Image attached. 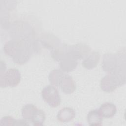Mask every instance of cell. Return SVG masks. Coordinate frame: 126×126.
Listing matches in <instances>:
<instances>
[{
	"label": "cell",
	"mask_w": 126,
	"mask_h": 126,
	"mask_svg": "<svg viewBox=\"0 0 126 126\" xmlns=\"http://www.w3.org/2000/svg\"><path fill=\"white\" fill-rule=\"evenodd\" d=\"M4 53L10 57L15 63L22 65L28 62L35 52L33 42L23 39H13L5 42Z\"/></svg>",
	"instance_id": "1"
},
{
	"label": "cell",
	"mask_w": 126,
	"mask_h": 126,
	"mask_svg": "<svg viewBox=\"0 0 126 126\" xmlns=\"http://www.w3.org/2000/svg\"><path fill=\"white\" fill-rule=\"evenodd\" d=\"M126 64L125 52L113 53H106L103 56L101 63L102 69L107 73H112L121 65Z\"/></svg>",
	"instance_id": "2"
},
{
	"label": "cell",
	"mask_w": 126,
	"mask_h": 126,
	"mask_svg": "<svg viewBox=\"0 0 126 126\" xmlns=\"http://www.w3.org/2000/svg\"><path fill=\"white\" fill-rule=\"evenodd\" d=\"M43 100L50 107H58L61 102V99L58 89L53 85L45 86L41 91Z\"/></svg>",
	"instance_id": "3"
},
{
	"label": "cell",
	"mask_w": 126,
	"mask_h": 126,
	"mask_svg": "<svg viewBox=\"0 0 126 126\" xmlns=\"http://www.w3.org/2000/svg\"><path fill=\"white\" fill-rule=\"evenodd\" d=\"M21 79V73L16 68L8 69L4 74L0 75V86L2 88L15 87L18 85Z\"/></svg>",
	"instance_id": "4"
},
{
	"label": "cell",
	"mask_w": 126,
	"mask_h": 126,
	"mask_svg": "<svg viewBox=\"0 0 126 126\" xmlns=\"http://www.w3.org/2000/svg\"><path fill=\"white\" fill-rule=\"evenodd\" d=\"M120 86H121L119 80L113 73H108L100 80V88L106 93H112Z\"/></svg>",
	"instance_id": "5"
},
{
	"label": "cell",
	"mask_w": 126,
	"mask_h": 126,
	"mask_svg": "<svg viewBox=\"0 0 126 126\" xmlns=\"http://www.w3.org/2000/svg\"><path fill=\"white\" fill-rule=\"evenodd\" d=\"M90 47L85 43H77L69 46L68 53L76 60L84 59L90 53Z\"/></svg>",
	"instance_id": "6"
},
{
	"label": "cell",
	"mask_w": 126,
	"mask_h": 126,
	"mask_svg": "<svg viewBox=\"0 0 126 126\" xmlns=\"http://www.w3.org/2000/svg\"><path fill=\"white\" fill-rule=\"evenodd\" d=\"M38 41L43 47L51 51L58 47L62 43L58 38L49 33L42 34Z\"/></svg>",
	"instance_id": "7"
},
{
	"label": "cell",
	"mask_w": 126,
	"mask_h": 126,
	"mask_svg": "<svg viewBox=\"0 0 126 126\" xmlns=\"http://www.w3.org/2000/svg\"><path fill=\"white\" fill-rule=\"evenodd\" d=\"M78 65L77 60L68 53L60 62L61 70L64 72H69L74 70Z\"/></svg>",
	"instance_id": "8"
},
{
	"label": "cell",
	"mask_w": 126,
	"mask_h": 126,
	"mask_svg": "<svg viewBox=\"0 0 126 126\" xmlns=\"http://www.w3.org/2000/svg\"><path fill=\"white\" fill-rule=\"evenodd\" d=\"M100 54L98 51H93L82 62V66L87 69H92L98 64Z\"/></svg>",
	"instance_id": "9"
},
{
	"label": "cell",
	"mask_w": 126,
	"mask_h": 126,
	"mask_svg": "<svg viewBox=\"0 0 126 126\" xmlns=\"http://www.w3.org/2000/svg\"><path fill=\"white\" fill-rule=\"evenodd\" d=\"M60 86L62 92L66 94L73 93L76 89L75 81L72 77L68 74H64Z\"/></svg>",
	"instance_id": "10"
},
{
	"label": "cell",
	"mask_w": 126,
	"mask_h": 126,
	"mask_svg": "<svg viewBox=\"0 0 126 126\" xmlns=\"http://www.w3.org/2000/svg\"><path fill=\"white\" fill-rule=\"evenodd\" d=\"M75 110L70 107H64L58 113L57 118L61 123H66L72 120L75 117Z\"/></svg>",
	"instance_id": "11"
},
{
	"label": "cell",
	"mask_w": 126,
	"mask_h": 126,
	"mask_svg": "<svg viewBox=\"0 0 126 126\" xmlns=\"http://www.w3.org/2000/svg\"><path fill=\"white\" fill-rule=\"evenodd\" d=\"M98 109L103 118L107 119L113 117L117 113L116 105L111 102H105L102 104Z\"/></svg>",
	"instance_id": "12"
},
{
	"label": "cell",
	"mask_w": 126,
	"mask_h": 126,
	"mask_svg": "<svg viewBox=\"0 0 126 126\" xmlns=\"http://www.w3.org/2000/svg\"><path fill=\"white\" fill-rule=\"evenodd\" d=\"M69 46L64 43H61L60 45L51 51V55L54 60L60 62L68 53Z\"/></svg>",
	"instance_id": "13"
},
{
	"label": "cell",
	"mask_w": 126,
	"mask_h": 126,
	"mask_svg": "<svg viewBox=\"0 0 126 126\" xmlns=\"http://www.w3.org/2000/svg\"><path fill=\"white\" fill-rule=\"evenodd\" d=\"M102 116L98 109H93L90 111L87 115V122L90 126H101L103 121Z\"/></svg>",
	"instance_id": "14"
},
{
	"label": "cell",
	"mask_w": 126,
	"mask_h": 126,
	"mask_svg": "<svg viewBox=\"0 0 126 126\" xmlns=\"http://www.w3.org/2000/svg\"><path fill=\"white\" fill-rule=\"evenodd\" d=\"M38 108L33 104L29 103L23 107L21 110L22 118L29 122H31L35 115Z\"/></svg>",
	"instance_id": "15"
},
{
	"label": "cell",
	"mask_w": 126,
	"mask_h": 126,
	"mask_svg": "<svg viewBox=\"0 0 126 126\" xmlns=\"http://www.w3.org/2000/svg\"><path fill=\"white\" fill-rule=\"evenodd\" d=\"M64 75L63 72L61 69H53L49 74V81L53 86L56 87L60 86Z\"/></svg>",
	"instance_id": "16"
},
{
	"label": "cell",
	"mask_w": 126,
	"mask_h": 126,
	"mask_svg": "<svg viewBox=\"0 0 126 126\" xmlns=\"http://www.w3.org/2000/svg\"><path fill=\"white\" fill-rule=\"evenodd\" d=\"M46 119L45 112L41 109H38L35 115L31 120V123L34 126H42Z\"/></svg>",
	"instance_id": "17"
},
{
	"label": "cell",
	"mask_w": 126,
	"mask_h": 126,
	"mask_svg": "<svg viewBox=\"0 0 126 126\" xmlns=\"http://www.w3.org/2000/svg\"><path fill=\"white\" fill-rule=\"evenodd\" d=\"M16 121L17 120L11 116H4L1 119L0 125L1 126H15Z\"/></svg>",
	"instance_id": "18"
},
{
	"label": "cell",
	"mask_w": 126,
	"mask_h": 126,
	"mask_svg": "<svg viewBox=\"0 0 126 126\" xmlns=\"http://www.w3.org/2000/svg\"><path fill=\"white\" fill-rule=\"evenodd\" d=\"M28 121L24 119L17 120L15 126H29L30 125Z\"/></svg>",
	"instance_id": "19"
}]
</instances>
